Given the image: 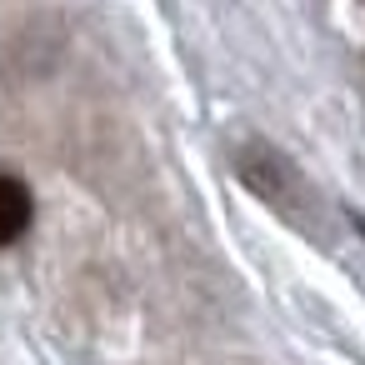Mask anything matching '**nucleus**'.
<instances>
[{"label": "nucleus", "instance_id": "1", "mask_svg": "<svg viewBox=\"0 0 365 365\" xmlns=\"http://www.w3.org/2000/svg\"><path fill=\"white\" fill-rule=\"evenodd\" d=\"M230 160H235V175H240L270 210H280L290 225H305V230L320 225V190L300 175V165H295L285 150H275L270 140H240V145L230 150Z\"/></svg>", "mask_w": 365, "mask_h": 365}, {"label": "nucleus", "instance_id": "2", "mask_svg": "<svg viewBox=\"0 0 365 365\" xmlns=\"http://www.w3.org/2000/svg\"><path fill=\"white\" fill-rule=\"evenodd\" d=\"M36 220V200L26 190V180L0 175V245H16Z\"/></svg>", "mask_w": 365, "mask_h": 365}]
</instances>
